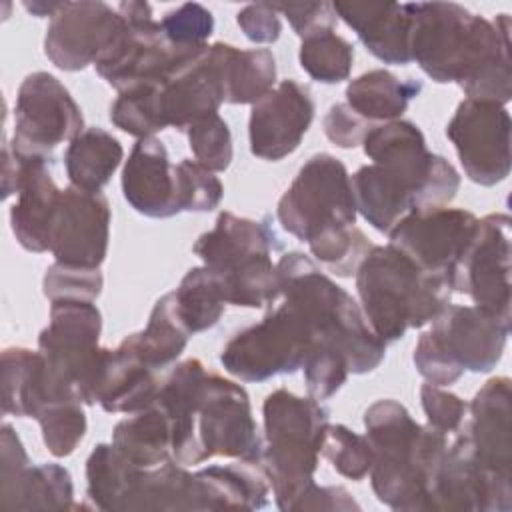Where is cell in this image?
Segmentation results:
<instances>
[{
  "label": "cell",
  "mask_w": 512,
  "mask_h": 512,
  "mask_svg": "<svg viewBox=\"0 0 512 512\" xmlns=\"http://www.w3.org/2000/svg\"><path fill=\"white\" fill-rule=\"evenodd\" d=\"M414 366L418 370V374L430 382V384H436V386H450L454 384L464 372L454 366L448 356L442 352V348L438 346V342L434 340L432 332H424L416 346H414Z\"/></svg>",
  "instance_id": "816d5d0a"
},
{
  "label": "cell",
  "mask_w": 512,
  "mask_h": 512,
  "mask_svg": "<svg viewBox=\"0 0 512 512\" xmlns=\"http://www.w3.org/2000/svg\"><path fill=\"white\" fill-rule=\"evenodd\" d=\"M320 454L332 464V468L354 482L368 476L372 466V448L366 436L350 430L344 424H328L322 436Z\"/></svg>",
  "instance_id": "7bdbcfd3"
},
{
  "label": "cell",
  "mask_w": 512,
  "mask_h": 512,
  "mask_svg": "<svg viewBox=\"0 0 512 512\" xmlns=\"http://www.w3.org/2000/svg\"><path fill=\"white\" fill-rule=\"evenodd\" d=\"M306 244L310 246L312 256L322 266H326L328 272L342 278L354 276L364 256L374 246L366 238V234L360 228H356V224L324 230Z\"/></svg>",
  "instance_id": "60d3db41"
},
{
  "label": "cell",
  "mask_w": 512,
  "mask_h": 512,
  "mask_svg": "<svg viewBox=\"0 0 512 512\" xmlns=\"http://www.w3.org/2000/svg\"><path fill=\"white\" fill-rule=\"evenodd\" d=\"M322 128L326 138L338 148H356L372 128L368 120L358 116L346 102H336L328 108Z\"/></svg>",
  "instance_id": "f5cc1de1"
},
{
  "label": "cell",
  "mask_w": 512,
  "mask_h": 512,
  "mask_svg": "<svg viewBox=\"0 0 512 512\" xmlns=\"http://www.w3.org/2000/svg\"><path fill=\"white\" fill-rule=\"evenodd\" d=\"M178 512L204 510L202 492L196 474L172 458L154 466L142 468L126 494L120 512Z\"/></svg>",
  "instance_id": "484cf974"
},
{
  "label": "cell",
  "mask_w": 512,
  "mask_h": 512,
  "mask_svg": "<svg viewBox=\"0 0 512 512\" xmlns=\"http://www.w3.org/2000/svg\"><path fill=\"white\" fill-rule=\"evenodd\" d=\"M224 54L226 42L192 48L158 82L166 128L186 132L190 124L216 114L226 102Z\"/></svg>",
  "instance_id": "5bb4252c"
},
{
  "label": "cell",
  "mask_w": 512,
  "mask_h": 512,
  "mask_svg": "<svg viewBox=\"0 0 512 512\" xmlns=\"http://www.w3.org/2000/svg\"><path fill=\"white\" fill-rule=\"evenodd\" d=\"M354 276L360 308L386 344L432 322L452 296L446 278L420 270L390 244L372 246Z\"/></svg>",
  "instance_id": "277c9868"
},
{
  "label": "cell",
  "mask_w": 512,
  "mask_h": 512,
  "mask_svg": "<svg viewBox=\"0 0 512 512\" xmlns=\"http://www.w3.org/2000/svg\"><path fill=\"white\" fill-rule=\"evenodd\" d=\"M82 406V400L66 398L50 402L38 412L36 420L42 430V440L52 456H70L84 438L88 422Z\"/></svg>",
  "instance_id": "b9f144b4"
},
{
  "label": "cell",
  "mask_w": 512,
  "mask_h": 512,
  "mask_svg": "<svg viewBox=\"0 0 512 512\" xmlns=\"http://www.w3.org/2000/svg\"><path fill=\"white\" fill-rule=\"evenodd\" d=\"M140 470L112 442L98 444L86 460V496L98 510L120 512Z\"/></svg>",
  "instance_id": "e575fe53"
},
{
  "label": "cell",
  "mask_w": 512,
  "mask_h": 512,
  "mask_svg": "<svg viewBox=\"0 0 512 512\" xmlns=\"http://www.w3.org/2000/svg\"><path fill=\"white\" fill-rule=\"evenodd\" d=\"M298 60L312 80L338 84L352 72L354 46L334 30H328L304 38L298 50Z\"/></svg>",
  "instance_id": "f35d334b"
},
{
  "label": "cell",
  "mask_w": 512,
  "mask_h": 512,
  "mask_svg": "<svg viewBox=\"0 0 512 512\" xmlns=\"http://www.w3.org/2000/svg\"><path fill=\"white\" fill-rule=\"evenodd\" d=\"M226 102L254 104L276 86V60L268 48L240 50L226 44Z\"/></svg>",
  "instance_id": "d590c367"
},
{
  "label": "cell",
  "mask_w": 512,
  "mask_h": 512,
  "mask_svg": "<svg viewBox=\"0 0 512 512\" xmlns=\"http://www.w3.org/2000/svg\"><path fill=\"white\" fill-rule=\"evenodd\" d=\"M408 8L412 62L438 84H462L510 58L508 14L490 22L456 2H408Z\"/></svg>",
  "instance_id": "3957f363"
},
{
  "label": "cell",
  "mask_w": 512,
  "mask_h": 512,
  "mask_svg": "<svg viewBox=\"0 0 512 512\" xmlns=\"http://www.w3.org/2000/svg\"><path fill=\"white\" fill-rule=\"evenodd\" d=\"M420 404L426 414L428 426L436 428L442 434L456 432L468 416V404L460 396L442 390L440 386L430 382L422 384L420 388Z\"/></svg>",
  "instance_id": "681fc988"
},
{
  "label": "cell",
  "mask_w": 512,
  "mask_h": 512,
  "mask_svg": "<svg viewBox=\"0 0 512 512\" xmlns=\"http://www.w3.org/2000/svg\"><path fill=\"white\" fill-rule=\"evenodd\" d=\"M46 404L44 358L36 350L12 346L2 352V412L36 418Z\"/></svg>",
  "instance_id": "1f68e13d"
},
{
  "label": "cell",
  "mask_w": 512,
  "mask_h": 512,
  "mask_svg": "<svg viewBox=\"0 0 512 512\" xmlns=\"http://www.w3.org/2000/svg\"><path fill=\"white\" fill-rule=\"evenodd\" d=\"M126 338L138 356L154 370L176 362L188 344L190 332L178 314L174 290L156 300L146 328Z\"/></svg>",
  "instance_id": "d6a6232c"
},
{
  "label": "cell",
  "mask_w": 512,
  "mask_h": 512,
  "mask_svg": "<svg viewBox=\"0 0 512 512\" xmlns=\"http://www.w3.org/2000/svg\"><path fill=\"white\" fill-rule=\"evenodd\" d=\"M174 182L178 212H210L222 202L220 178L196 160L184 158L174 164Z\"/></svg>",
  "instance_id": "ee69618b"
},
{
  "label": "cell",
  "mask_w": 512,
  "mask_h": 512,
  "mask_svg": "<svg viewBox=\"0 0 512 512\" xmlns=\"http://www.w3.org/2000/svg\"><path fill=\"white\" fill-rule=\"evenodd\" d=\"M122 194L138 214L148 218L180 214L176 204L174 164L158 138H140L130 150L122 168Z\"/></svg>",
  "instance_id": "7402d4cb"
},
{
  "label": "cell",
  "mask_w": 512,
  "mask_h": 512,
  "mask_svg": "<svg viewBox=\"0 0 512 512\" xmlns=\"http://www.w3.org/2000/svg\"><path fill=\"white\" fill-rule=\"evenodd\" d=\"M62 2H44V0H34V2H24V8L28 12H32V16L36 18H44V16H54L60 10Z\"/></svg>",
  "instance_id": "6f0895ef"
},
{
  "label": "cell",
  "mask_w": 512,
  "mask_h": 512,
  "mask_svg": "<svg viewBox=\"0 0 512 512\" xmlns=\"http://www.w3.org/2000/svg\"><path fill=\"white\" fill-rule=\"evenodd\" d=\"M110 120L122 132L134 138H150L166 128L158 82L140 84L118 92L110 106Z\"/></svg>",
  "instance_id": "ab89813d"
},
{
  "label": "cell",
  "mask_w": 512,
  "mask_h": 512,
  "mask_svg": "<svg viewBox=\"0 0 512 512\" xmlns=\"http://www.w3.org/2000/svg\"><path fill=\"white\" fill-rule=\"evenodd\" d=\"M84 132V116L68 88L48 72L28 74L16 94L12 150L18 156L54 158L58 144Z\"/></svg>",
  "instance_id": "30bf717a"
},
{
  "label": "cell",
  "mask_w": 512,
  "mask_h": 512,
  "mask_svg": "<svg viewBox=\"0 0 512 512\" xmlns=\"http://www.w3.org/2000/svg\"><path fill=\"white\" fill-rule=\"evenodd\" d=\"M316 330L292 304L270 308L264 318L236 332L220 352V364L242 382H262L302 368Z\"/></svg>",
  "instance_id": "52a82bcc"
},
{
  "label": "cell",
  "mask_w": 512,
  "mask_h": 512,
  "mask_svg": "<svg viewBox=\"0 0 512 512\" xmlns=\"http://www.w3.org/2000/svg\"><path fill=\"white\" fill-rule=\"evenodd\" d=\"M124 158L122 144L104 128H84L64 150V168L70 186L100 192Z\"/></svg>",
  "instance_id": "f1b7e54d"
},
{
  "label": "cell",
  "mask_w": 512,
  "mask_h": 512,
  "mask_svg": "<svg viewBox=\"0 0 512 512\" xmlns=\"http://www.w3.org/2000/svg\"><path fill=\"white\" fill-rule=\"evenodd\" d=\"M510 512L512 482L492 476L476 460L464 424L438 464L428 490L426 512Z\"/></svg>",
  "instance_id": "7c38bea8"
},
{
  "label": "cell",
  "mask_w": 512,
  "mask_h": 512,
  "mask_svg": "<svg viewBox=\"0 0 512 512\" xmlns=\"http://www.w3.org/2000/svg\"><path fill=\"white\" fill-rule=\"evenodd\" d=\"M422 92V82L400 80L384 68L368 70L352 78L346 86V104L364 120H398L412 98Z\"/></svg>",
  "instance_id": "f546056e"
},
{
  "label": "cell",
  "mask_w": 512,
  "mask_h": 512,
  "mask_svg": "<svg viewBox=\"0 0 512 512\" xmlns=\"http://www.w3.org/2000/svg\"><path fill=\"white\" fill-rule=\"evenodd\" d=\"M430 332L454 366L484 374L502 360L510 326L474 304L448 302L432 320Z\"/></svg>",
  "instance_id": "d6986e66"
},
{
  "label": "cell",
  "mask_w": 512,
  "mask_h": 512,
  "mask_svg": "<svg viewBox=\"0 0 512 512\" xmlns=\"http://www.w3.org/2000/svg\"><path fill=\"white\" fill-rule=\"evenodd\" d=\"M356 210L378 232L388 234L412 210L406 188L378 164L360 166L352 176Z\"/></svg>",
  "instance_id": "4dcf8cb0"
},
{
  "label": "cell",
  "mask_w": 512,
  "mask_h": 512,
  "mask_svg": "<svg viewBox=\"0 0 512 512\" xmlns=\"http://www.w3.org/2000/svg\"><path fill=\"white\" fill-rule=\"evenodd\" d=\"M372 448L370 484L376 498L392 510L426 512L428 490L446 452V434L418 424L404 404L382 398L364 412Z\"/></svg>",
  "instance_id": "7a4b0ae2"
},
{
  "label": "cell",
  "mask_w": 512,
  "mask_h": 512,
  "mask_svg": "<svg viewBox=\"0 0 512 512\" xmlns=\"http://www.w3.org/2000/svg\"><path fill=\"white\" fill-rule=\"evenodd\" d=\"M110 218V204L102 192L64 188L52 218L48 252L60 264L100 268L108 254Z\"/></svg>",
  "instance_id": "2e32d148"
},
{
  "label": "cell",
  "mask_w": 512,
  "mask_h": 512,
  "mask_svg": "<svg viewBox=\"0 0 512 512\" xmlns=\"http://www.w3.org/2000/svg\"><path fill=\"white\" fill-rule=\"evenodd\" d=\"M308 510L348 512V510H360V504L352 498V494L344 486H318L314 482L294 508V512H308Z\"/></svg>",
  "instance_id": "9f6ffc18"
},
{
  "label": "cell",
  "mask_w": 512,
  "mask_h": 512,
  "mask_svg": "<svg viewBox=\"0 0 512 512\" xmlns=\"http://www.w3.org/2000/svg\"><path fill=\"white\" fill-rule=\"evenodd\" d=\"M194 160L210 172H224L234 156L232 134L226 120L216 112L204 116L186 130Z\"/></svg>",
  "instance_id": "bcb514c9"
},
{
  "label": "cell",
  "mask_w": 512,
  "mask_h": 512,
  "mask_svg": "<svg viewBox=\"0 0 512 512\" xmlns=\"http://www.w3.org/2000/svg\"><path fill=\"white\" fill-rule=\"evenodd\" d=\"M282 12L292 30L304 40L308 36L334 30L338 16L332 2H272Z\"/></svg>",
  "instance_id": "f907efd6"
},
{
  "label": "cell",
  "mask_w": 512,
  "mask_h": 512,
  "mask_svg": "<svg viewBox=\"0 0 512 512\" xmlns=\"http://www.w3.org/2000/svg\"><path fill=\"white\" fill-rule=\"evenodd\" d=\"M112 444L136 466L154 468L172 458V422L156 400L128 414L112 430Z\"/></svg>",
  "instance_id": "83f0119b"
},
{
  "label": "cell",
  "mask_w": 512,
  "mask_h": 512,
  "mask_svg": "<svg viewBox=\"0 0 512 512\" xmlns=\"http://www.w3.org/2000/svg\"><path fill=\"white\" fill-rule=\"evenodd\" d=\"M2 510H70L74 484L68 468L46 462L28 466L18 482L0 494Z\"/></svg>",
  "instance_id": "836d02e7"
},
{
  "label": "cell",
  "mask_w": 512,
  "mask_h": 512,
  "mask_svg": "<svg viewBox=\"0 0 512 512\" xmlns=\"http://www.w3.org/2000/svg\"><path fill=\"white\" fill-rule=\"evenodd\" d=\"M172 422V460L202 464L214 456L262 460V436L248 392L206 370L198 358L178 362L162 380L156 398Z\"/></svg>",
  "instance_id": "6da1fadb"
},
{
  "label": "cell",
  "mask_w": 512,
  "mask_h": 512,
  "mask_svg": "<svg viewBox=\"0 0 512 512\" xmlns=\"http://www.w3.org/2000/svg\"><path fill=\"white\" fill-rule=\"evenodd\" d=\"M104 286L100 268H78L54 262L46 268L42 292L50 302L56 300H84L94 302Z\"/></svg>",
  "instance_id": "7dc6e473"
},
{
  "label": "cell",
  "mask_w": 512,
  "mask_h": 512,
  "mask_svg": "<svg viewBox=\"0 0 512 512\" xmlns=\"http://www.w3.org/2000/svg\"><path fill=\"white\" fill-rule=\"evenodd\" d=\"M16 202L10 208V226L18 244L28 252H48L50 226L60 200V188L52 178V160L18 156Z\"/></svg>",
  "instance_id": "44dd1931"
},
{
  "label": "cell",
  "mask_w": 512,
  "mask_h": 512,
  "mask_svg": "<svg viewBox=\"0 0 512 512\" xmlns=\"http://www.w3.org/2000/svg\"><path fill=\"white\" fill-rule=\"evenodd\" d=\"M302 368L308 394L320 402L334 396L350 374L342 350L324 338L312 342Z\"/></svg>",
  "instance_id": "f6af8a7d"
},
{
  "label": "cell",
  "mask_w": 512,
  "mask_h": 512,
  "mask_svg": "<svg viewBox=\"0 0 512 512\" xmlns=\"http://www.w3.org/2000/svg\"><path fill=\"white\" fill-rule=\"evenodd\" d=\"M332 6L336 16L356 32L372 56L398 66L412 62L408 4L332 2Z\"/></svg>",
  "instance_id": "603a6c76"
},
{
  "label": "cell",
  "mask_w": 512,
  "mask_h": 512,
  "mask_svg": "<svg viewBox=\"0 0 512 512\" xmlns=\"http://www.w3.org/2000/svg\"><path fill=\"white\" fill-rule=\"evenodd\" d=\"M204 510H258L268 504L270 480L262 462L238 460L194 472Z\"/></svg>",
  "instance_id": "4316f807"
},
{
  "label": "cell",
  "mask_w": 512,
  "mask_h": 512,
  "mask_svg": "<svg viewBox=\"0 0 512 512\" xmlns=\"http://www.w3.org/2000/svg\"><path fill=\"white\" fill-rule=\"evenodd\" d=\"M364 154L382 166L410 194L412 210L448 206L460 188L458 170L426 148L422 130L410 120H390L372 126L362 140Z\"/></svg>",
  "instance_id": "8992f818"
},
{
  "label": "cell",
  "mask_w": 512,
  "mask_h": 512,
  "mask_svg": "<svg viewBox=\"0 0 512 512\" xmlns=\"http://www.w3.org/2000/svg\"><path fill=\"white\" fill-rule=\"evenodd\" d=\"M320 400L278 388L262 404L264 448L262 466L284 512H294L298 500L314 484L320 444L328 422Z\"/></svg>",
  "instance_id": "5b68a950"
},
{
  "label": "cell",
  "mask_w": 512,
  "mask_h": 512,
  "mask_svg": "<svg viewBox=\"0 0 512 512\" xmlns=\"http://www.w3.org/2000/svg\"><path fill=\"white\" fill-rule=\"evenodd\" d=\"M314 112L316 106L308 86L294 78L278 82L250 108V152L270 162L290 156L308 132Z\"/></svg>",
  "instance_id": "ac0fdd59"
},
{
  "label": "cell",
  "mask_w": 512,
  "mask_h": 512,
  "mask_svg": "<svg viewBox=\"0 0 512 512\" xmlns=\"http://www.w3.org/2000/svg\"><path fill=\"white\" fill-rule=\"evenodd\" d=\"M162 380L124 338L110 352V360L100 384L98 404L112 414H132L156 402Z\"/></svg>",
  "instance_id": "d4e9b609"
},
{
  "label": "cell",
  "mask_w": 512,
  "mask_h": 512,
  "mask_svg": "<svg viewBox=\"0 0 512 512\" xmlns=\"http://www.w3.org/2000/svg\"><path fill=\"white\" fill-rule=\"evenodd\" d=\"M356 202L344 162L328 152L310 156L278 200L282 228L302 242L324 230L356 224Z\"/></svg>",
  "instance_id": "ba28073f"
},
{
  "label": "cell",
  "mask_w": 512,
  "mask_h": 512,
  "mask_svg": "<svg viewBox=\"0 0 512 512\" xmlns=\"http://www.w3.org/2000/svg\"><path fill=\"white\" fill-rule=\"evenodd\" d=\"M30 466V458L16 430L10 424H2L0 430V494L8 492L24 470Z\"/></svg>",
  "instance_id": "11a10c76"
},
{
  "label": "cell",
  "mask_w": 512,
  "mask_h": 512,
  "mask_svg": "<svg viewBox=\"0 0 512 512\" xmlns=\"http://www.w3.org/2000/svg\"><path fill=\"white\" fill-rule=\"evenodd\" d=\"M122 16L100 0L62 2L50 18L44 36V54L66 72H78L94 64L114 40Z\"/></svg>",
  "instance_id": "e0dca14e"
},
{
  "label": "cell",
  "mask_w": 512,
  "mask_h": 512,
  "mask_svg": "<svg viewBox=\"0 0 512 512\" xmlns=\"http://www.w3.org/2000/svg\"><path fill=\"white\" fill-rule=\"evenodd\" d=\"M116 10L122 16V24L110 46L94 62V68L118 92L160 82L192 50L176 48L164 38L148 2L128 0L120 2Z\"/></svg>",
  "instance_id": "9c48e42d"
},
{
  "label": "cell",
  "mask_w": 512,
  "mask_h": 512,
  "mask_svg": "<svg viewBox=\"0 0 512 512\" xmlns=\"http://www.w3.org/2000/svg\"><path fill=\"white\" fill-rule=\"evenodd\" d=\"M164 38L176 48H194L208 44L214 32V16L198 2H186L164 14L160 20Z\"/></svg>",
  "instance_id": "c3c4849f"
},
{
  "label": "cell",
  "mask_w": 512,
  "mask_h": 512,
  "mask_svg": "<svg viewBox=\"0 0 512 512\" xmlns=\"http://www.w3.org/2000/svg\"><path fill=\"white\" fill-rule=\"evenodd\" d=\"M236 22L244 36L256 44H272L280 38L282 22L272 2L246 4L238 14Z\"/></svg>",
  "instance_id": "db71d44e"
},
{
  "label": "cell",
  "mask_w": 512,
  "mask_h": 512,
  "mask_svg": "<svg viewBox=\"0 0 512 512\" xmlns=\"http://www.w3.org/2000/svg\"><path fill=\"white\" fill-rule=\"evenodd\" d=\"M192 250L204 266L222 272L252 254H272L280 250V240L266 222L220 212L214 228L200 234Z\"/></svg>",
  "instance_id": "cb8c5ba5"
},
{
  "label": "cell",
  "mask_w": 512,
  "mask_h": 512,
  "mask_svg": "<svg viewBox=\"0 0 512 512\" xmlns=\"http://www.w3.org/2000/svg\"><path fill=\"white\" fill-rule=\"evenodd\" d=\"M478 218L464 208H430L408 212L388 232V244L408 256L420 270L448 280L468 246Z\"/></svg>",
  "instance_id": "9a60e30c"
},
{
  "label": "cell",
  "mask_w": 512,
  "mask_h": 512,
  "mask_svg": "<svg viewBox=\"0 0 512 512\" xmlns=\"http://www.w3.org/2000/svg\"><path fill=\"white\" fill-rule=\"evenodd\" d=\"M216 272V270H214ZM226 304L242 308L272 306L280 296L278 268L270 254H252L218 272Z\"/></svg>",
  "instance_id": "74e56055"
},
{
  "label": "cell",
  "mask_w": 512,
  "mask_h": 512,
  "mask_svg": "<svg viewBox=\"0 0 512 512\" xmlns=\"http://www.w3.org/2000/svg\"><path fill=\"white\" fill-rule=\"evenodd\" d=\"M508 376L490 378L468 404L466 428L476 460L492 476L512 482V390Z\"/></svg>",
  "instance_id": "ffe728a7"
},
{
  "label": "cell",
  "mask_w": 512,
  "mask_h": 512,
  "mask_svg": "<svg viewBox=\"0 0 512 512\" xmlns=\"http://www.w3.org/2000/svg\"><path fill=\"white\" fill-rule=\"evenodd\" d=\"M510 114L504 106L464 98L450 122L446 136L454 144L464 174L480 186L504 182L512 168Z\"/></svg>",
  "instance_id": "4fadbf2b"
},
{
  "label": "cell",
  "mask_w": 512,
  "mask_h": 512,
  "mask_svg": "<svg viewBox=\"0 0 512 512\" xmlns=\"http://www.w3.org/2000/svg\"><path fill=\"white\" fill-rule=\"evenodd\" d=\"M178 314L190 334L204 332L218 324L226 298L218 272L208 266L190 268L174 290Z\"/></svg>",
  "instance_id": "8d00e7d4"
},
{
  "label": "cell",
  "mask_w": 512,
  "mask_h": 512,
  "mask_svg": "<svg viewBox=\"0 0 512 512\" xmlns=\"http://www.w3.org/2000/svg\"><path fill=\"white\" fill-rule=\"evenodd\" d=\"M452 292L468 294L474 306L510 322V216L486 214L450 272Z\"/></svg>",
  "instance_id": "8fae6325"
}]
</instances>
